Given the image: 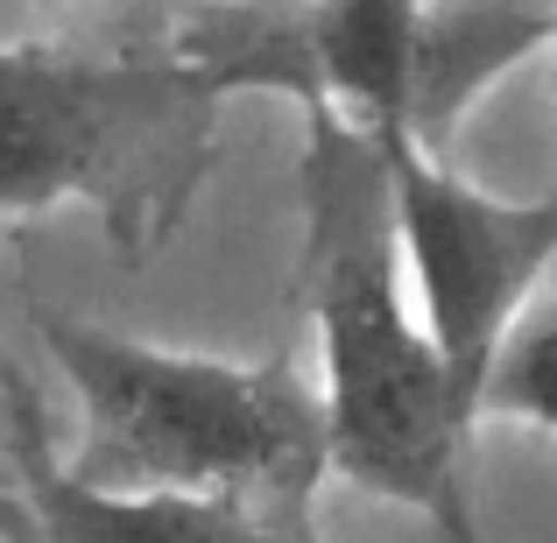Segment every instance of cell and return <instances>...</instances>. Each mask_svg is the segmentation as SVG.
<instances>
[{"label":"cell","mask_w":557,"mask_h":543,"mask_svg":"<svg viewBox=\"0 0 557 543\" xmlns=\"http://www.w3.org/2000/svg\"><path fill=\"white\" fill-rule=\"evenodd\" d=\"M304 304L318 325L325 466L346 488L423 516L437 543H480L473 403L409 304L381 141L339 113H304Z\"/></svg>","instance_id":"1"},{"label":"cell","mask_w":557,"mask_h":543,"mask_svg":"<svg viewBox=\"0 0 557 543\" xmlns=\"http://www.w3.org/2000/svg\"><path fill=\"white\" fill-rule=\"evenodd\" d=\"M57 374L78 395V445L64 466L92 488L212 494L269 516H318L325 403L297 360H219L127 340L78 311H36Z\"/></svg>","instance_id":"2"},{"label":"cell","mask_w":557,"mask_h":543,"mask_svg":"<svg viewBox=\"0 0 557 543\" xmlns=\"http://www.w3.org/2000/svg\"><path fill=\"white\" fill-rule=\"evenodd\" d=\"M219 113L177 42H0V219L85 205L127 261L156 255L219 170Z\"/></svg>","instance_id":"3"},{"label":"cell","mask_w":557,"mask_h":543,"mask_svg":"<svg viewBox=\"0 0 557 543\" xmlns=\"http://www.w3.org/2000/svg\"><path fill=\"white\" fill-rule=\"evenodd\" d=\"M557 8H445V0H205L170 42L219 85H269L360 135H403L445 156L459 113L522 57L550 50Z\"/></svg>","instance_id":"4"},{"label":"cell","mask_w":557,"mask_h":543,"mask_svg":"<svg viewBox=\"0 0 557 543\" xmlns=\"http://www.w3.org/2000/svg\"><path fill=\"white\" fill-rule=\"evenodd\" d=\"M374 141L381 170H388L395 247H403V275L417 289V318L480 417L487 367L557 261V190L502 198L403 135Z\"/></svg>","instance_id":"5"},{"label":"cell","mask_w":557,"mask_h":543,"mask_svg":"<svg viewBox=\"0 0 557 543\" xmlns=\"http://www.w3.org/2000/svg\"><path fill=\"white\" fill-rule=\"evenodd\" d=\"M0 452L14 466L28 543H332L318 516H269L212 494H127L78 480L64 466V445L50 437L42 395L8 360H0Z\"/></svg>","instance_id":"6"},{"label":"cell","mask_w":557,"mask_h":543,"mask_svg":"<svg viewBox=\"0 0 557 543\" xmlns=\"http://www.w3.org/2000/svg\"><path fill=\"white\" fill-rule=\"evenodd\" d=\"M487 417L536 423L557 437V311L508 332V346L487 367V388H480V423Z\"/></svg>","instance_id":"7"},{"label":"cell","mask_w":557,"mask_h":543,"mask_svg":"<svg viewBox=\"0 0 557 543\" xmlns=\"http://www.w3.org/2000/svg\"><path fill=\"white\" fill-rule=\"evenodd\" d=\"M0 536H14V543H28V522H22V502H14V488L0 494Z\"/></svg>","instance_id":"8"},{"label":"cell","mask_w":557,"mask_h":543,"mask_svg":"<svg viewBox=\"0 0 557 543\" xmlns=\"http://www.w3.org/2000/svg\"><path fill=\"white\" fill-rule=\"evenodd\" d=\"M550 50H557V36H550Z\"/></svg>","instance_id":"9"}]
</instances>
